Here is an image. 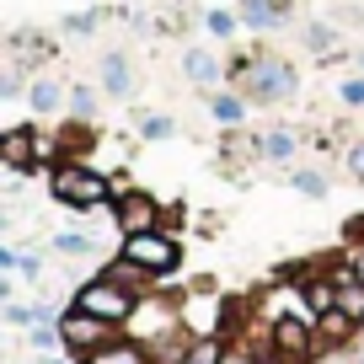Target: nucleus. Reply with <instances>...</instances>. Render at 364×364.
<instances>
[{"label":"nucleus","instance_id":"1","mask_svg":"<svg viewBox=\"0 0 364 364\" xmlns=\"http://www.w3.org/2000/svg\"><path fill=\"white\" fill-rule=\"evenodd\" d=\"M48 193L65 209H75V215H91V209L113 204V177H102V171L86 166V161H59V166L48 171Z\"/></svg>","mask_w":364,"mask_h":364},{"label":"nucleus","instance_id":"2","mask_svg":"<svg viewBox=\"0 0 364 364\" xmlns=\"http://www.w3.org/2000/svg\"><path fill=\"white\" fill-rule=\"evenodd\" d=\"M139 300H145V295H134V289H124L118 279L97 273V279H86V284L75 289V300H70V306H75V311H91V316H102V321H113V327H129V321H134V311H139Z\"/></svg>","mask_w":364,"mask_h":364},{"label":"nucleus","instance_id":"3","mask_svg":"<svg viewBox=\"0 0 364 364\" xmlns=\"http://www.w3.org/2000/svg\"><path fill=\"white\" fill-rule=\"evenodd\" d=\"M118 257H129L134 268H145L150 279H161V273H177L182 247L166 230H139V236H124V252H118Z\"/></svg>","mask_w":364,"mask_h":364},{"label":"nucleus","instance_id":"4","mask_svg":"<svg viewBox=\"0 0 364 364\" xmlns=\"http://www.w3.org/2000/svg\"><path fill=\"white\" fill-rule=\"evenodd\" d=\"M177 321H182V332L188 338H220L225 332V321H230V306L215 295V289H188V300L177 306Z\"/></svg>","mask_w":364,"mask_h":364},{"label":"nucleus","instance_id":"5","mask_svg":"<svg viewBox=\"0 0 364 364\" xmlns=\"http://www.w3.org/2000/svg\"><path fill=\"white\" fill-rule=\"evenodd\" d=\"M54 327H59V338H65V348L75 353V359H91L97 348H107V343L118 338V327H113V321L91 316V311H75V306H70L65 316L54 321Z\"/></svg>","mask_w":364,"mask_h":364},{"label":"nucleus","instance_id":"6","mask_svg":"<svg viewBox=\"0 0 364 364\" xmlns=\"http://www.w3.org/2000/svg\"><path fill=\"white\" fill-rule=\"evenodd\" d=\"M316 321L311 316H279L268 332V348H273V364H306L316 353Z\"/></svg>","mask_w":364,"mask_h":364},{"label":"nucleus","instance_id":"7","mask_svg":"<svg viewBox=\"0 0 364 364\" xmlns=\"http://www.w3.org/2000/svg\"><path fill=\"white\" fill-rule=\"evenodd\" d=\"M295 91V65L284 59H252L247 65V97L252 102H284Z\"/></svg>","mask_w":364,"mask_h":364},{"label":"nucleus","instance_id":"8","mask_svg":"<svg viewBox=\"0 0 364 364\" xmlns=\"http://www.w3.org/2000/svg\"><path fill=\"white\" fill-rule=\"evenodd\" d=\"M113 220H118V230H124V236H139V230H161V204L150 193H124L113 204Z\"/></svg>","mask_w":364,"mask_h":364},{"label":"nucleus","instance_id":"9","mask_svg":"<svg viewBox=\"0 0 364 364\" xmlns=\"http://www.w3.org/2000/svg\"><path fill=\"white\" fill-rule=\"evenodd\" d=\"M0 161H6V171H27L33 161H43V134H33V129H6V134H0Z\"/></svg>","mask_w":364,"mask_h":364},{"label":"nucleus","instance_id":"10","mask_svg":"<svg viewBox=\"0 0 364 364\" xmlns=\"http://www.w3.org/2000/svg\"><path fill=\"white\" fill-rule=\"evenodd\" d=\"M80 364H156V353H150L139 338H113L107 348H97L91 359H80Z\"/></svg>","mask_w":364,"mask_h":364},{"label":"nucleus","instance_id":"11","mask_svg":"<svg viewBox=\"0 0 364 364\" xmlns=\"http://www.w3.org/2000/svg\"><path fill=\"white\" fill-rule=\"evenodd\" d=\"M332 279H338V311L359 327L364 321V279L353 268H332Z\"/></svg>","mask_w":364,"mask_h":364},{"label":"nucleus","instance_id":"12","mask_svg":"<svg viewBox=\"0 0 364 364\" xmlns=\"http://www.w3.org/2000/svg\"><path fill=\"white\" fill-rule=\"evenodd\" d=\"M284 16H289V0H241V22L257 27V33L262 27H279Z\"/></svg>","mask_w":364,"mask_h":364},{"label":"nucleus","instance_id":"13","mask_svg":"<svg viewBox=\"0 0 364 364\" xmlns=\"http://www.w3.org/2000/svg\"><path fill=\"white\" fill-rule=\"evenodd\" d=\"M27 102H33V113L43 118V113H59V107H65L70 97H65V91H59V86H54L48 75H38L33 86H27Z\"/></svg>","mask_w":364,"mask_h":364},{"label":"nucleus","instance_id":"14","mask_svg":"<svg viewBox=\"0 0 364 364\" xmlns=\"http://www.w3.org/2000/svg\"><path fill=\"white\" fill-rule=\"evenodd\" d=\"M182 70H188V80H198V86H215L220 80V59L209 54V48H188V54H182Z\"/></svg>","mask_w":364,"mask_h":364},{"label":"nucleus","instance_id":"15","mask_svg":"<svg viewBox=\"0 0 364 364\" xmlns=\"http://www.w3.org/2000/svg\"><path fill=\"white\" fill-rule=\"evenodd\" d=\"M102 86H107V97H129L134 75H129V59L124 54H107L102 59Z\"/></svg>","mask_w":364,"mask_h":364},{"label":"nucleus","instance_id":"16","mask_svg":"<svg viewBox=\"0 0 364 364\" xmlns=\"http://www.w3.org/2000/svg\"><path fill=\"white\" fill-rule=\"evenodd\" d=\"M220 359H225V338H193L182 353V364H220Z\"/></svg>","mask_w":364,"mask_h":364},{"label":"nucleus","instance_id":"17","mask_svg":"<svg viewBox=\"0 0 364 364\" xmlns=\"http://www.w3.org/2000/svg\"><path fill=\"white\" fill-rule=\"evenodd\" d=\"M348 332H353V321L343 316V311H327V316H316V338H321V343H343Z\"/></svg>","mask_w":364,"mask_h":364},{"label":"nucleus","instance_id":"18","mask_svg":"<svg viewBox=\"0 0 364 364\" xmlns=\"http://www.w3.org/2000/svg\"><path fill=\"white\" fill-rule=\"evenodd\" d=\"M54 252H65V257H91L97 241H91L86 230H65V236H54Z\"/></svg>","mask_w":364,"mask_h":364},{"label":"nucleus","instance_id":"19","mask_svg":"<svg viewBox=\"0 0 364 364\" xmlns=\"http://www.w3.org/2000/svg\"><path fill=\"white\" fill-rule=\"evenodd\" d=\"M262 156H273V161H289V156H295V134H289V129H273V134L262 139Z\"/></svg>","mask_w":364,"mask_h":364},{"label":"nucleus","instance_id":"20","mask_svg":"<svg viewBox=\"0 0 364 364\" xmlns=\"http://www.w3.org/2000/svg\"><path fill=\"white\" fill-rule=\"evenodd\" d=\"M70 113L91 118V113H97V91H91V86H70Z\"/></svg>","mask_w":364,"mask_h":364},{"label":"nucleus","instance_id":"21","mask_svg":"<svg viewBox=\"0 0 364 364\" xmlns=\"http://www.w3.org/2000/svg\"><path fill=\"white\" fill-rule=\"evenodd\" d=\"M220 364H268L257 348H247V343H225V359Z\"/></svg>","mask_w":364,"mask_h":364},{"label":"nucleus","instance_id":"22","mask_svg":"<svg viewBox=\"0 0 364 364\" xmlns=\"http://www.w3.org/2000/svg\"><path fill=\"white\" fill-rule=\"evenodd\" d=\"M22 75H27V70L6 65V75H0V97H6V102H11V97H22Z\"/></svg>","mask_w":364,"mask_h":364},{"label":"nucleus","instance_id":"23","mask_svg":"<svg viewBox=\"0 0 364 364\" xmlns=\"http://www.w3.org/2000/svg\"><path fill=\"white\" fill-rule=\"evenodd\" d=\"M295 188H300V193H311V198H321V193H327L321 171H295Z\"/></svg>","mask_w":364,"mask_h":364},{"label":"nucleus","instance_id":"24","mask_svg":"<svg viewBox=\"0 0 364 364\" xmlns=\"http://www.w3.org/2000/svg\"><path fill=\"white\" fill-rule=\"evenodd\" d=\"M215 118L220 124H236L241 118V97H215Z\"/></svg>","mask_w":364,"mask_h":364},{"label":"nucleus","instance_id":"25","mask_svg":"<svg viewBox=\"0 0 364 364\" xmlns=\"http://www.w3.org/2000/svg\"><path fill=\"white\" fill-rule=\"evenodd\" d=\"M171 134H177V124H171V118H145V139H171Z\"/></svg>","mask_w":364,"mask_h":364},{"label":"nucleus","instance_id":"26","mask_svg":"<svg viewBox=\"0 0 364 364\" xmlns=\"http://www.w3.org/2000/svg\"><path fill=\"white\" fill-rule=\"evenodd\" d=\"M338 97H343L348 107H364V80H343V86H338Z\"/></svg>","mask_w":364,"mask_h":364},{"label":"nucleus","instance_id":"27","mask_svg":"<svg viewBox=\"0 0 364 364\" xmlns=\"http://www.w3.org/2000/svg\"><path fill=\"white\" fill-rule=\"evenodd\" d=\"M204 22H209V33H220V38H225L230 27H236V16H230V11H209Z\"/></svg>","mask_w":364,"mask_h":364},{"label":"nucleus","instance_id":"28","mask_svg":"<svg viewBox=\"0 0 364 364\" xmlns=\"http://www.w3.org/2000/svg\"><path fill=\"white\" fill-rule=\"evenodd\" d=\"M306 43L327 54V43H332V27H321V22H316V27H306Z\"/></svg>","mask_w":364,"mask_h":364},{"label":"nucleus","instance_id":"29","mask_svg":"<svg viewBox=\"0 0 364 364\" xmlns=\"http://www.w3.org/2000/svg\"><path fill=\"white\" fill-rule=\"evenodd\" d=\"M16 273H22V279H38V273H43V262H38L33 252H22V257H16Z\"/></svg>","mask_w":364,"mask_h":364},{"label":"nucleus","instance_id":"30","mask_svg":"<svg viewBox=\"0 0 364 364\" xmlns=\"http://www.w3.org/2000/svg\"><path fill=\"white\" fill-rule=\"evenodd\" d=\"M97 27V16H65V33H91Z\"/></svg>","mask_w":364,"mask_h":364},{"label":"nucleus","instance_id":"31","mask_svg":"<svg viewBox=\"0 0 364 364\" xmlns=\"http://www.w3.org/2000/svg\"><path fill=\"white\" fill-rule=\"evenodd\" d=\"M348 166H353V177L364 182V145H353V150H348Z\"/></svg>","mask_w":364,"mask_h":364},{"label":"nucleus","instance_id":"32","mask_svg":"<svg viewBox=\"0 0 364 364\" xmlns=\"http://www.w3.org/2000/svg\"><path fill=\"white\" fill-rule=\"evenodd\" d=\"M348 236H353V247H364V215H359V220L348 225Z\"/></svg>","mask_w":364,"mask_h":364},{"label":"nucleus","instance_id":"33","mask_svg":"<svg viewBox=\"0 0 364 364\" xmlns=\"http://www.w3.org/2000/svg\"><path fill=\"white\" fill-rule=\"evenodd\" d=\"M348 268H353V273H359V279H364V247H353V257H348Z\"/></svg>","mask_w":364,"mask_h":364},{"label":"nucleus","instance_id":"34","mask_svg":"<svg viewBox=\"0 0 364 364\" xmlns=\"http://www.w3.org/2000/svg\"><path fill=\"white\" fill-rule=\"evenodd\" d=\"M43 364H65V359H54V353H48V359H43Z\"/></svg>","mask_w":364,"mask_h":364},{"label":"nucleus","instance_id":"35","mask_svg":"<svg viewBox=\"0 0 364 364\" xmlns=\"http://www.w3.org/2000/svg\"><path fill=\"white\" fill-rule=\"evenodd\" d=\"M359 59H364V54H359Z\"/></svg>","mask_w":364,"mask_h":364},{"label":"nucleus","instance_id":"36","mask_svg":"<svg viewBox=\"0 0 364 364\" xmlns=\"http://www.w3.org/2000/svg\"><path fill=\"white\" fill-rule=\"evenodd\" d=\"M359 364H364V359H359Z\"/></svg>","mask_w":364,"mask_h":364}]
</instances>
